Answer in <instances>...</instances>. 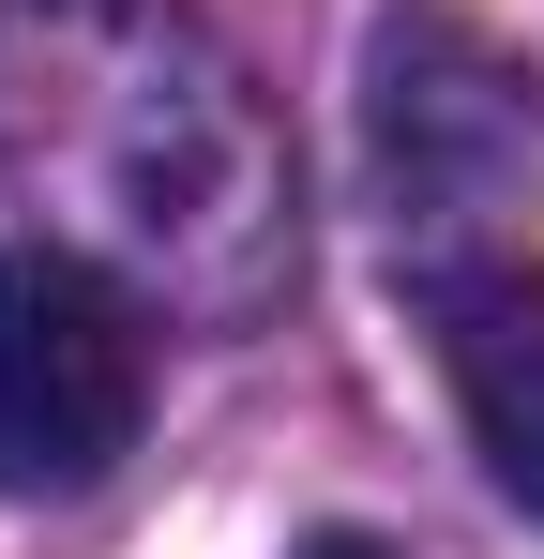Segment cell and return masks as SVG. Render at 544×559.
I'll return each mask as SVG.
<instances>
[{
    "mask_svg": "<svg viewBox=\"0 0 544 559\" xmlns=\"http://www.w3.org/2000/svg\"><path fill=\"white\" fill-rule=\"evenodd\" d=\"M363 152L393 197V273L484 258L544 197V61H515L453 0H378L363 31Z\"/></svg>",
    "mask_w": 544,
    "mask_h": 559,
    "instance_id": "2",
    "label": "cell"
},
{
    "mask_svg": "<svg viewBox=\"0 0 544 559\" xmlns=\"http://www.w3.org/2000/svg\"><path fill=\"white\" fill-rule=\"evenodd\" d=\"M409 318H424V348L453 378V424H469V454L499 468V499L544 514V273L515 242L424 258L409 273Z\"/></svg>",
    "mask_w": 544,
    "mask_h": 559,
    "instance_id": "4",
    "label": "cell"
},
{
    "mask_svg": "<svg viewBox=\"0 0 544 559\" xmlns=\"http://www.w3.org/2000/svg\"><path fill=\"white\" fill-rule=\"evenodd\" d=\"M152 424V318L61 242H0V499H91Z\"/></svg>",
    "mask_w": 544,
    "mask_h": 559,
    "instance_id": "3",
    "label": "cell"
},
{
    "mask_svg": "<svg viewBox=\"0 0 544 559\" xmlns=\"http://www.w3.org/2000/svg\"><path fill=\"white\" fill-rule=\"evenodd\" d=\"M303 559H393V545H363V530H318V545H303Z\"/></svg>",
    "mask_w": 544,
    "mask_h": 559,
    "instance_id": "5",
    "label": "cell"
},
{
    "mask_svg": "<svg viewBox=\"0 0 544 559\" xmlns=\"http://www.w3.org/2000/svg\"><path fill=\"white\" fill-rule=\"evenodd\" d=\"M0 182L76 197L197 302H243L287 258V152L258 76L152 0H0Z\"/></svg>",
    "mask_w": 544,
    "mask_h": 559,
    "instance_id": "1",
    "label": "cell"
}]
</instances>
